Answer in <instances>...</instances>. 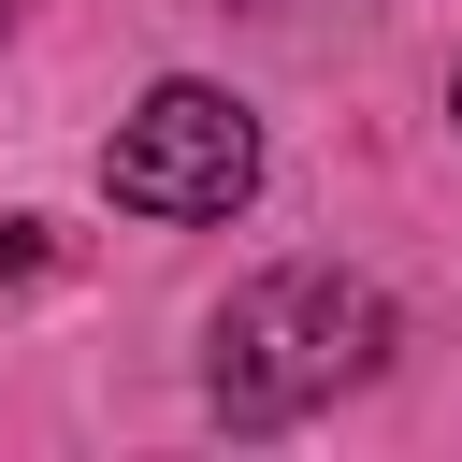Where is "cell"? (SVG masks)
Masks as SVG:
<instances>
[{"mask_svg": "<svg viewBox=\"0 0 462 462\" xmlns=\"http://www.w3.org/2000/svg\"><path fill=\"white\" fill-rule=\"evenodd\" d=\"M260 188V116L231 101V87H144L130 101V130L101 144V202L116 217H159V231H188V217H231Z\"/></svg>", "mask_w": 462, "mask_h": 462, "instance_id": "7a4b0ae2", "label": "cell"}, {"mask_svg": "<svg viewBox=\"0 0 462 462\" xmlns=\"http://www.w3.org/2000/svg\"><path fill=\"white\" fill-rule=\"evenodd\" d=\"M245 14H260V0H245Z\"/></svg>", "mask_w": 462, "mask_h": 462, "instance_id": "277c9868", "label": "cell"}, {"mask_svg": "<svg viewBox=\"0 0 462 462\" xmlns=\"http://www.w3.org/2000/svg\"><path fill=\"white\" fill-rule=\"evenodd\" d=\"M0 14H14V0H0Z\"/></svg>", "mask_w": 462, "mask_h": 462, "instance_id": "5b68a950", "label": "cell"}, {"mask_svg": "<svg viewBox=\"0 0 462 462\" xmlns=\"http://www.w3.org/2000/svg\"><path fill=\"white\" fill-rule=\"evenodd\" d=\"M375 361H390V303H375L361 274H332V260H289V274L231 289L217 332H202V390H217L231 433H274V419L361 390Z\"/></svg>", "mask_w": 462, "mask_h": 462, "instance_id": "6da1fadb", "label": "cell"}, {"mask_svg": "<svg viewBox=\"0 0 462 462\" xmlns=\"http://www.w3.org/2000/svg\"><path fill=\"white\" fill-rule=\"evenodd\" d=\"M448 130H462V72H448Z\"/></svg>", "mask_w": 462, "mask_h": 462, "instance_id": "3957f363", "label": "cell"}]
</instances>
